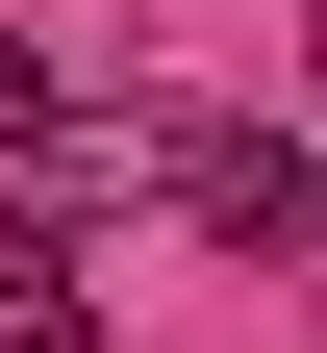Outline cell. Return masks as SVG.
Returning a JSON list of instances; mask_svg holds the SVG:
<instances>
[{
    "instance_id": "1",
    "label": "cell",
    "mask_w": 327,
    "mask_h": 353,
    "mask_svg": "<svg viewBox=\"0 0 327 353\" xmlns=\"http://www.w3.org/2000/svg\"><path fill=\"white\" fill-rule=\"evenodd\" d=\"M126 152H151V176H176V202H202L226 252H302V228H327V176L277 152V126H126Z\"/></svg>"
},
{
    "instance_id": "2",
    "label": "cell",
    "mask_w": 327,
    "mask_h": 353,
    "mask_svg": "<svg viewBox=\"0 0 327 353\" xmlns=\"http://www.w3.org/2000/svg\"><path fill=\"white\" fill-rule=\"evenodd\" d=\"M0 152H51V51H25V26H0Z\"/></svg>"
}]
</instances>
